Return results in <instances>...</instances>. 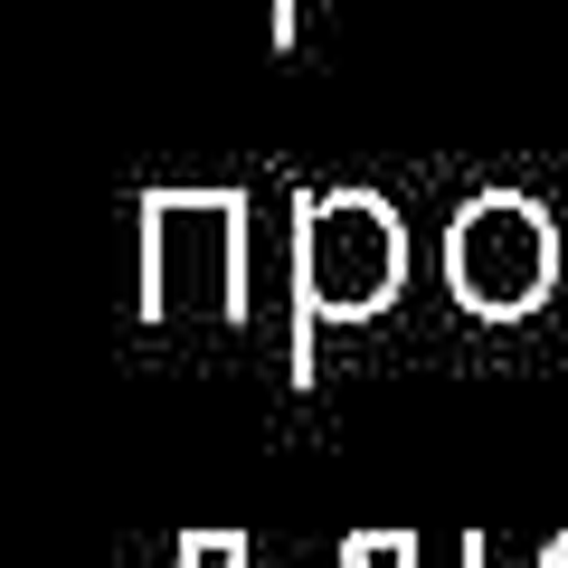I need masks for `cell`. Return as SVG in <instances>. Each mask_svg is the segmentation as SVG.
<instances>
[{
	"label": "cell",
	"mask_w": 568,
	"mask_h": 568,
	"mask_svg": "<svg viewBox=\"0 0 568 568\" xmlns=\"http://www.w3.org/2000/svg\"><path fill=\"white\" fill-rule=\"evenodd\" d=\"M407 275V227L379 190H313L294 209V361L313 323H369Z\"/></svg>",
	"instance_id": "6da1fadb"
},
{
	"label": "cell",
	"mask_w": 568,
	"mask_h": 568,
	"mask_svg": "<svg viewBox=\"0 0 568 568\" xmlns=\"http://www.w3.org/2000/svg\"><path fill=\"white\" fill-rule=\"evenodd\" d=\"M246 190H152L142 200V313H246Z\"/></svg>",
	"instance_id": "7a4b0ae2"
},
{
	"label": "cell",
	"mask_w": 568,
	"mask_h": 568,
	"mask_svg": "<svg viewBox=\"0 0 568 568\" xmlns=\"http://www.w3.org/2000/svg\"><path fill=\"white\" fill-rule=\"evenodd\" d=\"M265 29H275V48H294V0H275V10H265Z\"/></svg>",
	"instance_id": "277c9868"
},
{
	"label": "cell",
	"mask_w": 568,
	"mask_h": 568,
	"mask_svg": "<svg viewBox=\"0 0 568 568\" xmlns=\"http://www.w3.org/2000/svg\"><path fill=\"white\" fill-rule=\"evenodd\" d=\"M265 10H275V0H265Z\"/></svg>",
	"instance_id": "5b68a950"
},
{
	"label": "cell",
	"mask_w": 568,
	"mask_h": 568,
	"mask_svg": "<svg viewBox=\"0 0 568 568\" xmlns=\"http://www.w3.org/2000/svg\"><path fill=\"white\" fill-rule=\"evenodd\" d=\"M446 284H455L465 313H493V323L530 313L559 284V227H549V209L521 200V190L465 200L455 227H446Z\"/></svg>",
	"instance_id": "3957f363"
}]
</instances>
